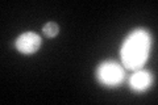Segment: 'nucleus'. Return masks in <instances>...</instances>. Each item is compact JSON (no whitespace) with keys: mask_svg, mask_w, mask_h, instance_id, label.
Wrapping results in <instances>:
<instances>
[{"mask_svg":"<svg viewBox=\"0 0 158 105\" xmlns=\"http://www.w3.org/2000/svg\"><path fill=\"white\" fill-rule=\"evenodd\" d=\"M152 47V36L146 29L138 28L132 30L120 47L121 64L125 70L136 71L145 66Z\"/></svg>","mask_w":158,"mask_h":105,"instance_id":"1","label":"nucleus"},{"mask_svg":"<svg viewBox=\"0 0 158 105\" xmlns=\"http://www.w3.org/2000/svg\"><path fill=\"white\" fill-rule=\"evenodd\" d=\"M96 79L102 86L115 88L118 87L125 79V68L121 63L115 61H104L96 68Z\"/></svg>","mask_w":158,"mask_h":105,"instance_id":"2","label":"nucleus"},{"mask_svg":"<svg viewBox=\"0 0 158 105\" xmlns=\"http://www.w3.org/2000/svg\"><path fill=\"white\" fill-rule=\"evenodd\" d=\"M41 37L34 32H24L16 38L15 41V47L19 53L24 55H32L37 53L41 47Z\"/></svg>","mask_w":158,"mask_h":105,"instance_id":"3","label":"nucleus"},{"mask_svg":"<svg viewBox=\"0 0 158 105\" xmlns=\"http://www.w3.org/2000/svg\"><path fill=\"white\" fill-rule=\"evenodd\" d=\"M128 83H129V88L133 92H137V93L146 92L153 84V75L152 72L146 71L144 68L136 70L129 78Z\"/></svg>","mask_w":158,"mask_h":105,"instance_id":"4","label":"nucleus"},{"mask_svg":"<svg viewBox=\"0 0 158 105\" xmlns=\"http://www.w3.org/2000/svg\"><path fill=\"white\" fill-rule=\"evenodd\" d=\"M42 32H44V34H45L46 37L53 38V37L58 36V33H59V26H58V24L53 22V21L46 22L45 25H44V28H42Z\"/></svg>","mask_w":158,"mask_h":105,"instance_id":"5","label":"nucleus"}]
</instances>
